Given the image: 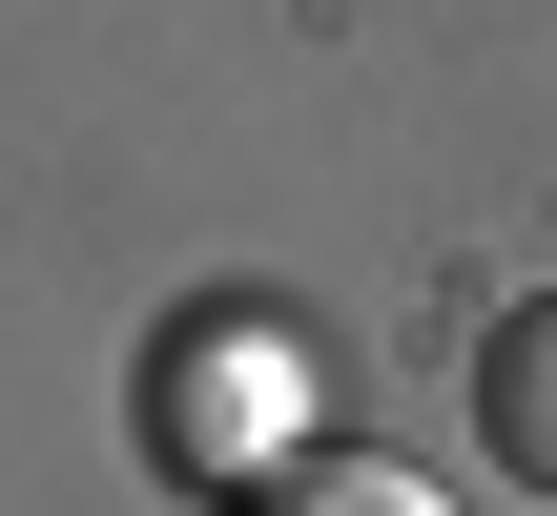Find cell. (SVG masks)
<instances>
[{"mask_svg": "<svg viewBox=\"0 0 557 516\" xmlns=\"http://www.w3.org/2000/svg\"><path fill=\"white\" fill-rule=\"evenodd\" d=\"M145 434H165V455H186L207 496H227V476H269V352H248V331L165 352V372H145Z\"/></svg>", "mask_w": 557, "mask_h": 516, "instance_id": "obj_1", "label": "cell"}, {"mask_svg": "<svg viewBox=\"0 0 557 516\" xmlns=\"http://www.w3.org/2000/svg\"><path fill=\"white\" fill-rule=\"evenodd\" d=\"M475 434H496L517 496H557V310H496L475 331Z\"/></svg>", "mask_w": 557, "mask_h": 516, "instance_id": "obj_2", "label": "cell"}, {"mask_svg": "<svg viewBox=\"0 0 557 516\" xmlns=\"http://www.w3.org/2000/svg\"><path fill=\"white\" fill-rule=\"evenodd\" d=\"M207 516H455L413 455H269V476H227Z\"/></svg>", "mask_w": 557, "mask_h": 516, "instance_id": "obj_3", "label": "cell"}]
</instances>
